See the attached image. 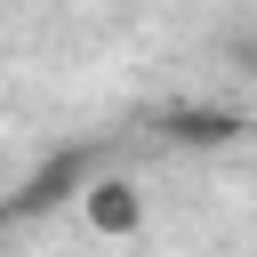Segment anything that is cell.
<instances>
[{
    "instance_id": "obj_1",
    "label": "cell",
    "mask_w": 257,
    "mask_h": 257,
    "mask_svg": "<svg viewBox=\"0 0 257 257\" xmlns=\"http://www.w3.org/2000/svg\"><path fill=\"white\" fill-rule=\"evenodd\" d=\"M80 225L96 241H128V233H145V193L128 177H88L80 185Z\"/></svg>"
},
{
    "instance_id": "obj_2",
    "label": "cell",
    "mask_w": 257,
    "mask_h": 257,
    "mask_svg": "<svg viewBox=\"0 0 257 257\" xmlns=\"http://www.w3.org/2000/svg\"><path fill=\"white\" fill-rule=\"evenodd\" d=\"M161 137L185 145V153H217V145H241L249 137V112H233V104H169L161 112Z\"/></svg>"
},
{
    "instance_id": "obj_3",
    "label": "cell",
    "mask_w": 257,
    "mask_h": 257,
    "mask_svg": "<svg viewBox=\"0 0 257 257\" xmlns=\"http://www.w3.org/2000/svg\"><path fill=\"white\" fill-rule=\"evenodd\" d=\"M0 8H8V0H0Z\"/></svg>"
}]
</instances>
